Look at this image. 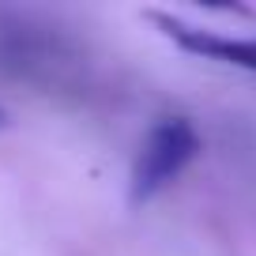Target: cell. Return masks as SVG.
Instances as JSON below:
<instances>
[{
  "mask_svg": "<svg viewBox=\"0 0 256 256\" xmlns=\"http://www.w3.org/2000/svg\"><path fill=\"white\" fill-rule=\"evenodd\" d=\"M200 154V132L192 128L188 117H162L140 144V154L128 174V200L132 208L154 200L181 170Z\"/></svg>",
  "mask_w": 256,
  "mask_h": 256,
  "instance_id": "6da1fadb",
  "label": "cell"
},
{
  "mask_svg": "<svg viewBox=\"0 0 256 256\" xmlns=\"http://www.w3.org/2000/svg\"><path fill=\"white\" fill-rule=\"evenodd\" d=\"M151 23L162 26V34L170 42H177L184 53H196L204 60H222V64H234V68H245V72H256V38H230V34L204 30V26H192L177 16H162V12H151Z\"/></svg>",
  "mask_w": 256,
  "mask_h": 256,
  "instance_id": "7a4b0ae2",
  "label": "cell"
},
{
  "mask_svg": "<svg viewBox=\"0 0 256 256\" xmlns=\"http://www.w3.org/2000/svg\"><path fill=\"white\" fill-rule=\"evenodd\" d=\"M4 120H8V117H4V110H0V128H4Z\"/></svg>",
  "mask_w": 256,
  "mask_h": 256,
  "instance_id": "3957f363",
  "label": "cell"
}]
</instances>
